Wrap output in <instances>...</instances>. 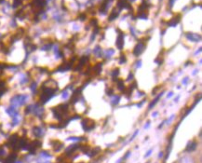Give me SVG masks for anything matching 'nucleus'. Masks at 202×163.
<instances>
[{
    "mask_svg": "<svg viewBox=\"0 0 202 163\" xmlns=\"http://www.w3.org/2000/svg\"><path fill=\"white\" fill-rule=\"evenodd\" d=\"M81 124H82V127H83V130H85V132H90V130H91L92 129L95 128V123L93 120H91L90 118H85L82 120V122H81Z\"/></svg>",
    "mask_w": 202,
    "mask_h": 163,
    "instance_id": "obj_1",
    "label": "nucleus"
},
{
    "mask_svg": "<svg viewBox=\"0 0 202 163\" xmlns=\"http://www.w3.org/2000/svg\"><path fill=\"white\" fill-rule=\"evenodd\" d=\"M144 49H145V45L144 43H138L135 46L134 49H133V54L135 55V56L141 55L142 53H143V51H144Z\"/></svg>",
    "mask_w": 202,
    "mask_h": 163,
    "instance_id": "obj_2",
    "label": "nucleus"
},
{
    "mask_svg": "<svg viewBox=\"0 0 202 163\" xmlns=\"http://www.w3.org/2000/svg\"><path fill=\"white\" fill-rule=\"evenodd\" d=\"M33 132H34V134L37 137H42L44 136L45 134V129L42 128V127H35L33 129Z\"/></svg>",
    "mask_w": 202,
    "mask_h": 163,
    "instance_id": "obj_3",
    "label": "nucleus"
},
{
    "mask_svg": "<svg viewBox=\"0 0 202 163\" xmlns=\"http://www.w3.org/2000/svg\"><path fill=\"white\" fill-rule=\"evenodd\" d=\"M116 47L119 49H122L124 47V35L122 33L118 37V39H116Z\"/></svg>",
    "mask_w": 202,
    "mask_h": 163,
    "instance_id": "obj_4",
    "label": "nucleus"
},
{
    "mask_svg": "<svg viewBox=\"0 0 202 163\" xmlns=\"http://www.w3.org/2000/svg\"><path fill=\"white\" fill-rule=\"evenodd\" d=\"M186 37L188 38L189 40L194 41V42H197L200 40V35H198L197 34H193V33H187Z\"/></svg>",
    "mask_w": 202,
    "mask_h": 163,
    "instance_id": "obj_5",
    "label": "nucleus"
},
{
    "mask_svg": "<svg viewBox=\"0 0 202 163\" xmlns=\"http://www.w3.org/2000/svg\"><path fill=\"white\" fill-rule=\"evenodd\" d=\"M180 19H181L180 15H177L176 17H173L172 19H171V20L169 21V22L168 23L169 26H176L177 24H178V23H179Z\"/></svg>",
    "mask_w": 202,
    "mask_h": 163,
    "instance_id": "obj_6",
    "label": "nucleus"
},
{
    "mask_svg": "<svg viewBox=\"0 0 202 163\" xmlns=\"http://www.w3.org/2000/svg\"><path fill=\"white\" fill-rule=\"evenodd\" d=\"M197 146V144L196 143V142H189L188 144H187V146H186V151L191 152V151L196 150Z\"/></svg>",
    "mask_w": 202,
    "mask_h": 163,
    "instance_id": "obj_7",
    "label": "nucleus"
},
{
    "mask_svg": "<svg viewBox=\"0 0 202 163\" xmlns=\"http://www.w3.org/2000/svg\"><path fill=\"white\" fill-rule=\"evenodd\" d=\"M87 62H88V57H86V56H83V57L80 59L79 65H77V68H76V70H81V68H82V67L86 65Z\"/></svg>",
    "mask_w": 202,
    "mask_h": 163,
    "instance_id": "obj_8",
    "label": "nucleus"
},
{
    "mask_svg": "<svg viewBox=\"0 0 202 163\" xmlns=\"http://www.w3.org/2000/svg\"><path fill=\"white\" fill-rule=\"evenodd\" d=\"M163 94H164V91H162V92L160 93V94H159L158 95V96L157 97V98H155L154 99V101H152L151 102H150V104H149V106H148V109H152V108H153L154 107V106L155 105V104H157V102L159 101V99H160L161 98V96H162V95Z\"/></svg>",
    "mask_w": 202,
    "mask_h": 163,
    "instance_id": "obj_9",
    "label": "nucleus"
},
{
    "mask_svg": "<svg viewBox=\"0 0 202 163\" xmlns=\"http://www.w3.org/2000/svg\"><path fill=\"white\" fill-rule=\"evenodd\" d=\"M78 147H79V144H72V146H70L69 147H67V149L65 151H66V153L72 154L73 152H75L76 149H78Z\"/></svg>",
    "mask_w": 202,
    "mask_h": 163,
    "instance_id": "obj_10",
    "label": "nucleus"
},
{
    "mask_svg": "<svg viewBox=\"0 0 202 163\" xmlns=\"http://www.w3.org/2000/svg\"><path fill=\"white\" fill-rule=\"evenodd\" d=\"M93 72L96 74V75H99V74L102 72V63H99L93 67Z\"/></svg>",
    "mask_w": 202,
    "mask_h": 163,
    "instance_id": "obj_11",
    "label": "nucleus"
},
{
    "mask_svg": "<svg viewBox=\"0 0 202 163\" xmlns=\"http://www.w3.org/2000/svg\"><path fill=\"white\" fill-rule=\"evenodd\" d=\"M118 10H116V9L113 10L112 13L110 14V16H109V21H113V20H115L116 18H118Z\"/></svg>",
    "mask_w": 202,
    "mask_h": 163,
    "instance_id": "obj_12",
    "label": "nucleus"
},
{
    "mask_svg": "<svg viewBox=\"0 0 202 163\" xmlns=\"http://www.w3.org/2000/svg\"><path fill=\"white\" fill-rule=\"evenodd\" d=\"M90 150H91V149H90ZM100 151H101L100 148H99V147H96V148H95V149H92V150H91L90 153H88V155L90 156V158H92V157H94L95 155H97Z\"/></svg>",
    "mask_w": 202,
    "mask_h": 163,
    "instance_id": "obj_13",
    "label": "nucleus"
},
{
    "mask_svg": "<svg viewBox=\"0 0 202 163\" xmlns=\"http://www.w3.org/2000/svg\"><path fill=\"white\" fill-rule=\"evenodd\" d=\"M116 85H118V90H121V91H123V92H124V90H125V86H124L123 80H118V83H116Z\"/></svg>",
    "mask_w": 202,
    "mask_h": 163,
    "instance_id": "obj_14",
    "label": "nucleus"
},
{
    "mask_svg": "<svg viewBox=\"0 0 202 163\" xmlns=\"http://www.w3.org/2000/svg\"><path fill=\"white\" fill-rule=\"evenodd\" d=\"M94 54L97 55L98 57H101V56L102 55V49L99 47V46H97V47L95 48V49H94Z\"/></svg>",
    "mask_w": 202,
    "mask_h": 163,
    "instance_id": "obj_15",
    "label": "nucleus"
},
{
    "mask_svg": "<svg viewBox=\"0 0 202 163\" xmlns=\"http://www.w3.org/2000/svg\"><path fill=\"white\" fill-rule=\"evenodd\" d=\"M119 101H120V97L119 96H115V98L112 100V104L113 105H116L119 102Z\"/></svg>",
    "mask_w": 202,
    "mask_h": 163,
    "instance_id": "obj_16",
    "label": "nucleus"
},
{
    "mask_svg": "<svg viewBox=\"0 0 202 163\" xmlns=\"http://www.w3.org/2000/svg\"><path fill=\"white\" fill-rule=\"evenodd\" d=\"M119 75V69L118 68H116V69H114L113 70V72H112V77H118V76Z\"/></svg>",
    "mask_w": 202,
    "mask_h": 163,
    "instance_id": "obj_17",
    "label": "nucleus"
},
{
    "mask_svg": "<svg viewBox=\"0 0 202 163\" xmlns=\"http://www.w3.org/2000/svg\"><path fill=\"white\" fill-rule=\"evenodd\" d=\"M114 51H115L114 49H110L109 51H106V57H107V58H110V57H111V56H112L113 54H114Z\"/></svg>",
    "mask_w": 202,
    "mask_h": 163,
    "instance_id": "obj_18",
    "label": "nucleus"
},
{
    "mask_svg": "<svg viewBox=\"0 0 202 163\" xmlns=\"http://www.w3.org/2000/svg\"><path fill=\"white\" fill-rule=\"evenodd\" d=\"M62 99H66L67 97H68V91H67V90H65L62 91Z\"/></svg>",
    "mask_w": 202,
    "mask_h": 163,
    "instance_id": "obj_19",
    "label": "nucleus"
},
{
    "mask_svg": "<svg viewBox=\"0 0 202 163\" xmlns=\"http://www.w3.org/2000/svg\"><path fill=\"white\" fill-rule=\"evenodd\" d=\"M138 133H139V130H135V132H134V133L132 134V137H130V141H132V140L134 139V138H135V137L137 136V134H138Z\"/></svg>",
    "mask_w": 202,
    "mask_h": 163,
    "instance_id": "obj_20",
    "label": "nucleus"
},
{
    "mask_svg": "<svg viewBox=\"0 0 202 163\" xmlns=\"http://www.w3.org/2000/svg\"><path fill=\"white\" fill-rule=\"evenodd\" d=\"M119 63H126V57H125V55H121L120 56V61H119Z\"/></svg>",
    "mask_w": 202,
    "mask_h": 163,
    "instance_id": "obj_21",
    "label": "nucleus"
},
{
    "mask_svg": "<svg viewBox=\"0 0 202 163\" xmlns=\"http://www.w3.org/2000/svg\"><path fill=\"white\" fill-rule=\"evenodd\" d=\"M173 118H174V115H172V116H171V118H169V120H167V121H165V123L167 124V125H169V124H171V121L173 120Z\"/></svg>",
    "mask_w": 202,
    "mask_h": 163,
    "instance_id": "obj_22",
    "label": "nucleus"
},
{
    "mask_svg": "<svg viewBox=\"0 0 202 163\" xmlns=\"http://www.w3.org/2000/svg\"><path fill=\"white\" fill-rule=\"evenodd\" d=\"M133 77H134L133 74H132V73H130V75H129V77H128L127 80H128V81H130V80H132V79H133Z\"/></svg>",
    "mask_w": 202,
    "mask_h": 163,
    "instance_id": "obj_23",
    "label": "nucleus"
},
{
    "mask_svg": "<svg viewBox=\"0 0 202 163\" xmlns=\"http://www.w3.org/2000/svg\"><path fill=\"white\" fill-rule=\"evenodd\" d=\"M113 92H114V90H111V88H107V90H106V93H107L108 95H112Z\"/></svg>",
    "mask_w": 202,
    "mask_h": 163,
    "instance_id": "obj_24",
    "label": "nucleus"
},
{
    "mask_svg": "<svg viewBox=\"0 0 202 163\" xmlns=\"http://www.w3.org/2000/svg\"><path fill=\"white\" fill-rule=\"evenodd\" d=\"M152 152H153V149H150L149 151H148V152H147V153H146V154H145V155H144V158H148V157H149V156L151 155V153H152Z\"/></svg>",
    "mask_w": 202,
    "mask_h": 163,
    "instance_id": "obj_25",
    "label": "nucleus"
},
{
    "mask_svg": "<svg viewBox=\"0 0 202 163\" xmlns=\"http://www.w3.org/2000/svg\"><path fill=\"white\" fill-rule=\"evenodd\" d=\"M130 155V151H128L127 153L125 154V156H124V158H122V159H127L128 158H129V156Z\"/></svg>",
    "mask_w": 202,
    "mask_h": 163,
    "instance_id": "obj_26",
    "label": "nucleus"
},
{
    "mask_svg": "<svg viewBox=\"0 0 202 163\" xmlns=\"http://www.w3.org/2000/svg\"><path fill=\"white\" fill-rule=\"evenodd\" d=\"M187 81H188V77H185V79H183V81H182V83L183 84V85H186L187 84Z\"/></svg>",
    "mask_w": 202,
    "mask_h": 163,
    "instance_id": "obj_27",
    "label": "nucleus"
},
{
    "mask_svg": "<svg viewBox=\"0 0 202 163\" xmlns=\"http://www.w3.org/2000/svg\"><path fill=\"white\" fill-rule=\"evenodd\" d=\"M139 18H141V19H147V16H146V14H141V15H139Z\"/></svg>",
    "mask_w": 202,
    "mask_h": 163,
    "instance_id": "obj_28",
    "label": "nucleus"
},
{
    "mask_svg": "<svg viewBox=\"0 0 202 163\" xmlns=\"http://www.w3.org/2000/svg\"><path fill=\"white\" fill-rule=\"evenodd\" d=\"M141 65H142V62L141 61H138L137 63H136V68H140V67H141Z\"/></svg>",
    "mask_w": 202,
    "mask_h": 163,
    "instance_id": "obj_29",
    "label": "nucleus"
},
{
    "mask_svg": "<svg viewBox=\"0 0 202 163\" xmlns=\"http://www.w3.org/2000/svg\"><path fill=\"white\" fill-rule=\"evenodd\" d=\"M144 102H145V100H143L141 102H139V104H137V106H138V107H142V106H143V104H144Z\"/></svg>",
    "mask_w": 202,
    "mask_h": 163,
    "instance_id": "obj_30",
    "label": "nucleus"
},
{
    "mask_svg": "<svg viewBox=\"0 0 202 163\" xmlns=\"http://www.w3.org/2000/svg\"><path fill=\"white\" fill-rule=\"evenodd\" d=\"M149 126H150V121H147L146 124L144 125V129H148L149 128Z\"/></svg>",
    "mask_w": 202,
    "mask_h": 163,
    "instance_id": "obj_31",
    "label": "nucleus"
},
{
    "mask_svg": "<svg viewBox=\"0 0 202 163\" xmlns=\"http://www.w3.org/2000/svg\"><path fill=\"white\" fill-rule=\"evenodd\" d=\"M176 1V0H169V7H172V5H173V3H174Z\"/></svg>",
    "mask_w": 202,
    "mask_h": 163,
    "instance_id": "obj_32",
    "label": "nucleus"
},
{
    "mask_svg": "<svg viewBox=\"0 0 202 163\" xmlns=\"http://www.w3.org/2000/svg\"><path fill=\"white\" fill-rule=\"evenodd\" d=\"M173 95V92L172 91H171V92H169V94H168V98H171V96Z\"/></svg>",
    "mask_w": 202,
    "mask_h": 163,
    "instance_id": "obj_33",
    "label": "nucleus"
},
{
    "mask_svg": "<svg viewBox=\"0 0 202 163\" xmlns=\"http://www.w3.org/2000/svg\"><path fill=\"white\" fill-rule=\"evenodd\" d=\"M164 124H165V121H163V122H162V123L160 124V125H159V126H158V129H161V128H162V126H163V125H164Z\"/></svg>",
    "mask_w": 202,
    "mask_h": 163,
    "instance_id": "obj_34",
    "label": "nucleus"
},
{
    "mask_svg": "<svg viewBox=\"0 0 202 163\" xmlns=\"http://www.w3.org/2000/svg\"><path fill=\"white\" fill-rule=\"evenodd\" d=\"M162 156H163V153H162V152H160V153L158 154V158H162Z\"/></svg>",
    "mask_w": 202,
    "mask_h": 163,
    "instance_id": "obj_35",
    "label": "nucleus"
},
{
    "mask_svg": "<svg viewBox=\"0 0 202 163\" xmlns=\"http://www.w3.org/2000/svg\"><path fill=\"white\" fill-rule=\"evenodd\" d=\"M152 116H154V118H155V116H157V112H155V113H154V114H153V115H152Z\"/></svg>",
    "mask_w": 202,
    "mask_h": 163,
    "instance_id": "obj_36",
    "label": "nucleus"
},
{
    "mask_svg": "<svg viewBox=\"0 0 202 163\" xmlns=\"http://www.w3.org/2000/svg\"><path fill=\"white\" fill-rule=\"evenodd\" d=\"M37 163H51V162H49V161L45 160V161H43V162H37Z\"/></svg>",
    "mask_w": 202,
    "mask_h": 163,
    "instance_id": "obj_37",
    "label": "nucleus"
},
{
    "mask_svg": "<svg viewBox=\"0 0 202 163\" xmlns=\"http://www.w3.org/2000/svg\"><path fill=\"white\" fill-rule=\"evenodd\" d=\"M130 1H135V0H130Z\"/></svg>",
    "mask_w": 202,
    "mask_h": 163,
    "instance_id": "obj_38",
    "label": "nucleus"
}]
</instances>
